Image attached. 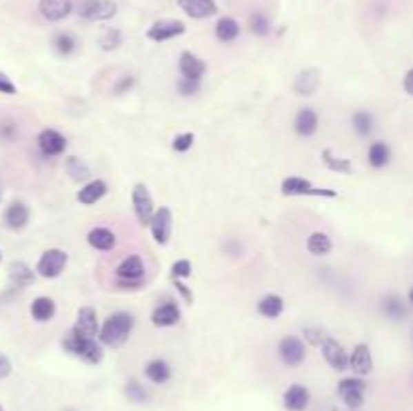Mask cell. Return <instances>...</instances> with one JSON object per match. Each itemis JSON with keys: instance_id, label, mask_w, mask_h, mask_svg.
<instances>
[{"instance_id": "40", "label": "cell", "mask_w": 413, "mask_h": 411, "mask_svg": "<svg viewBox=\"0 0 413 411\" xmlns=\"http://www.w3.org/2000/svg\"><path fill=\"white\" fill-rule=\"evenodd\" d=\"M303 334H305V341H309V345L312 347H323V343L331 337L323 327H305Z\"/></svg>"}, {"instance_id": "51", "label": "cell", "mask_w": 413, "mask_h": 411, "mask_svg": "<svg viewBox=\"0 0 413 411\" xmlns=\"http://www.w3.org/2000/svg\"><path fill=\"white\" fill-rule=\"evenodd\" d=\"M407 301H410V305L413 307V286H412V290H410V294H407Z\"/></svg>"}, {"instance_id": "12", "label": "cell", "mask_w": 413, "mask_h": 411, "mask_svg": "<svg viewBox=\"0 0 413 411\" xmlns=\"http://www.w3.org/2000/svg\"><path fill=\"white\" fill-rule=\"evenodd\" d=\"M37 141H39L43 155H47V157H57V155L65 154V150H67V139L57 129H43L39 133Z\"/></svg>"}, {"instance_id": "50", "label": "cell", "mask_w": 413, "mask_h": 411, "mask_svg": "<svg viewBox=\"0 0 413 411\" xmlns=\"http://www.w3.org/2000/svg\"><path fill=\"white\" fill-rule=\"evenodd\" d=\"M403 89H405V93L413 97V69H410L407 73H405V77H403Z\"/></svg>"}, {"instance_id": "17", "label": "cell", "mask_w": 413, "mask_h": 411, "mask_svg": "<svg viewBox=\"0 0 413 411\" xmlns=\"http://www.w3.org/2000/svg\"><path fill=\"white\" fill-rule=\"evenodd\" d=\"M321 87V71L319 69H305L301 71L294 83H292V91L301 97H312Z\"/></svg>"}, {"instance_id": "18", "label": "cell", "mask_w": 413, "mask_h": 411, "mask_svg": "<svg viewBox=\"0 0 413 411\" xmlns=\"http://www.w3.org/2000/svg\"><path fill=\"white\" fill-rule=\"evenodd\" d=\"M178 6L190 19L196 21L210 19L218 12V4L214 0H178Z\"/></svg>"}, {"instance_id": "49", "label": "cell", "mask_w": 413, "mask_h": 411, "mask_svg": "<svg viewBox=\"0 0 413 411\" xmlns=\"http://www.w3.org/2000/svg\"><path fill=\"white\" fill-rule=\"evenodd\" d=\"M131 85H133V79L131 77H123L117 85H115V93L117 95H121V93H125V91H130Z\"/></svg>"}, {"instance_id": "11", "label": "cell", "mask_w": 413, "mask_h": 411, "mask_svg": "<svg viewBox=\"0 0 413 411\" xmlns=\"http://www.w3.org/2000/svg\"><path fill=\"white\" fill-rule=\"evenodd\" d=\"M185 32V25L176 19H163V21H155L154 25L148 28V39L154 43H163L170 39H176Z\"/></svg>"}, {"instance_id": "2", "label": "cell", "mask_w": 413, "mask_h": 411, "mask_svg": "<svg viewBox=\"0 0 413 411\" xmlns=\"http://www.w3.org/2000/svg\"><path fill=\"white\" fill-rule=\"evenodd\" d=\"M63 349L71 355H75L81 361L89 363V365H99L103 361V347L101 343H97L91 337H83V334L69 331L67 337L63 339Z\"/></svg>"}, {"instance_id": "31", "label": "cell", "mask_w": 413, "mask_h": 411, "mask_svg": "<svg viewBox=\"0 0 413 411\" xmlns=\"http://www.w3.org/2000/svg\"><path fill=\"white\" fill-rule=\"evenodd\" d=\"M52 49L59 57H71L79 49L77 37L73 32H57L52 37Z\"/></svg>"}, {"instance_id": "28", "label": "cell", "mask_w": 413, "mask_h": 411, "mask_svg": "<svg viewBox=\"0 0 413 411\" xmlns=\"http://www.w3.org/2000/svg\"><path fill=\"white\" fill-rule=\"evenodd\" d=\"M381 310H383V314L387 317L389 321H403V319H407V305L403 303V299L401 297H397V294H389L383 299V303H381Z\"/></svg>"}, {"instance_id": "6", "label": "cell", "mask_w": 413, "mask_h": 411, "mask_svg": "<svg viewBox=\"0 0 413 411\" xmlns=\"http://www.w3.org/2000/svg\"><path fill=\"white\" fill-rule=\"evenodd\" d=\"M117 14V4L113 0H83L79 4V17L91 23L109 21Z\"/></svg>"}, {"instance_id": "5", "label": "cell", "mask_w": 413, "mask_h": 411, "mask_svg": "<svg viewBox=\"0 0 413 411\" xmlns=\"http://www.w3.org/2000/svg\"><path fill=\"white\" fill-rule=\"evenodd\" d=\"M365 391H367V383L361 377H345L339 381L336 385V393L343 399V403L349 410H359L365 403Z\"/></svg>"}, {"instance_id": "32", "label": "cell", "mask_w": 413, "mask_h": 411, "mask_svg": "<svg viewBox=\"0 0 413 411\" xmlns=\"http://www.w3.org/2000/svg\"><path fill=\"white\" fill-rule=\"evenodd\" d=\"M307 250L312 257H327L333 250V242L325 232H312L307 238Z\"/></svg>"}, {"instance_id": "9", "label": "cell", "mask_w": 413, "mask_h": 411, "mask_svg": "<svg viewBox=\"0 0 413 411\" xmlns=\"http://www.w3.org/2000/svg\"><path fill=\"white\" fill-rule=\"evenodd\" d=\"M279 357L286 367H299L307 359V347L299 337L288 334L279 343Z\"/></svg>"}, {"instance_id": "34", "label": "cell", "mask_w": 413, "mask_h": 411, "mask_svg": "<svg viewBox=\"0 0 413 411\" xmlns=\"http://www.w3.org/2000/svg\"><path fill=\"white\" fill-rule=\"evenodd\" d=\"M240 37V25L234 21L232 17H222L216 23V39L220 43H232Z\"/></svg>"}, {"instance_id": "53", "label": "cell", "mask_w": 413, "mask_h": 411, "mask_svg": "<svg viewBox=\"0 0 413 411\" xmlns=\"http://www.w3.org/2000/svg\"><path fill=\"white\" fill-rule=\"evenodd\" d=\"M0 260H2V254H0Z\"/></svg>"}, {"instance_id": "4", "label": "cell", "mask_w": 413, "mask_h": 411, "mask_svg": "<svg viewBox=\"0 0 413 411\" xmlns=\"http://www.w3.org/2000/svg\"><path fill=\"white\" fill-rule=\"evenodd\" d=\"M281 192L283 196H314V198H336L335 190L329 188H316L309 180L299 178V176H290L281 183Z\"/></svg>"}, {"instance_id": "3", "label": "cell", "mask_w": 413, "mask_h": 411, "mask_svg": "<svg viewBox=\"0 0 413 411\" xmlns=\"http://www.w3.org/2000/svg\"><path fill=\"white\" fill-rule=\"evenodd\" d=\"M115 277H117V284L121 288H139L141 281L145 277V264H143V258L133 254L121 260V264L117 266L115 270Z\"/></svg>"}, {"instance_id": "8", "label": "cell", "mask_w": 413, "mask_h": 411, "mask_svg": "<svg viewBox=\"0 0 413 411\" xmlns=\"http://www.w3.org/2000/svg\"><path fill=\"white\" fill-rule=\"evenodd\" d=\"M131 202H133V212L139 220V224L143 226H150L152 224V218L155 214L154 208V198L150 194V190L143 186V183H137L131 192Z\"/></svg>"}, {"instance_id": "42", "label": "cell", "mask_w": 413, "mask_h": 411, "mask_svg": "<svg viewBox=\"0 0 413 411\" xmlns=\"http://www.w3.org/2000/svg\"><path fill=\"white\" fill-rule=\"evenodd\" d=\"M194 139H196L194 133H180V135L174 137V141H172V150L178 152V154H185L188 150H192Z\"/></svg>"}, {"instance_id": "25", "label": "cell", "mask_w": 413, "mask_h": 411, "mask_svg": "<svg viewBox=\"0 0 413 411\" xmlns=\"http://www.w3.org/2000/svg\"><path fill=\"white\" fill-rule=\"evenodd\" d=\"M87 242H89V246H93L95 250L109 252V250L115 248L117 236H115V232L109 230V228H93V230L87 234Z\"/></svg>"}, {"instance_id": "47", "label": "cell", "mask_w": 413, "mask_h": 411, "mask_svg": "<svg viewBox=\"0 0 413 411\" xmlns=\"http://www.w3.org/2000/svg\"><path fill=\"white\" fill-rule=\"evenodd\" d=\"M174 286H176V290L181 294V299L188 303V305H192L194 303V292L185 286V284L181 283V281H178V279H174Z\"/></svg>"}, {"instance_id": "33", "label": "cell", "mask_w": 413, "mask_h": 411, "mask_svg": "<svg viewBox=\"0 0 413 411\" xmlns=\"http://www.w3.org/2000/svg\"><path fill=\"white\" fill-rule=\"evenodd\" d=\"M256 308H259V312L264 319H279L284 310L283 297H279V294H266V297L260 299Z\"/></svg>"}, {"instance_id": "24", "label": "cell", "mask_w": 413, "mask_h": 411, "mask_svg": "<svg viewBox=\"0 0 413 411\" xmlns=\"http://www.w3.org/2000/svg\"><path fill=\"white\" fill-rule=\"evenodd\" d=\"M107 194V181L105 180H91L87 181L81 190L77 192L79 204L93 206L97 204L101 198Z\"/></svg>"}, {"instance_id": "26", "label": "cell", "mask_w": 413, "mask_h": 411, "mask_svg": "<svg viewBox=\"0 0 413 411\" xmlns=\"http://www.w3.org/2000/svg\"><path fill=\"white\" fill-rule=\"evenodd\" d=\"M367 161L373 170H383L391 161V148L385 141H373L367 152Z\"/></svg>"}, {"instance_id": "16", "label": "cell", "mask_w": 413, "mask_h": 411, "mask_svg": "<svg viewBox=\"0 0 413 411\" xmlns=\"http://www.w3.org/2000/svg\"><path fill=\"white\" fill-rule=\"evenodd\" d=\"M349 369H353L357 377H365L373 371V355L367 343L355 345L353 353L349 355Z\"/></svg>"}, {"instance_id": "29", "label": "cell", "mask_w": 413, "mask_h": 411, "mask_svg": "<svg viewBox=\"0 0 413 411\" xmlns=\"http://www.w3.org/2000/svg\"><path fill=\"white\" fill-rule=\"evenodd\" d=\"M8 279L17 288H26L34 283L37 274H34V270H30V266H26L25 262H12L10 270H8Z\"/></svg>"}, {"instance_id": "23", "label": "cell", "mask_w": 413, "mask_h": 411, "mask_svg": "<svg viewBox=\"0 0 413 411\" xmlns=\"http://www.w3.org/2000/svg\"><path fill=\"white\" fill-rule=\"evenodd\" d=\"M30 220V212L25 202H12L4 212V224L12 230H23Z\"/></svg>"}, {"instance_id": "41", "label": "cell", "mask_w": 413, "mask_h": 411, "mask_svg": "<svg viewBox=\"0 0 413 411\" xmlns=\"http://www.w3.org/2000/svg\"><path fill=\"white\" fill-rule=\"evenodd\" d=\"M125 395H128V399L133 401V403H143V401H148V391H145V387L141 385V383H137V381H130L128 387H125Z\"/></svg>"}, {"instance_id": "10", "label": "cell", "mask_w": 413, "mask_h": 411, "mask_svg": "<svg viewBox=\"0 0 413 411\" xmlns=\"http://www.w3.org/2000/svg\"><path fill=\"white\" fill-rule=\"evenodd\" d=\"M152 236L157 244H168L172 238V230H174V214L168 206H161L159 210H155L154 218H152Z\"/></svg>"}, {"instance_id": "22", "label": "cell", "mask_w": 413, "mask_h": 411, "mask_svg": "<svg viewBox=\"0 0 413 411\" xmlns=\"http://www.w3.org/2000/svg\"><path fill=\"white\" fill-rule=\"evenodd\" d=\"M180 307H178L176 303L168 301V303H163V305L154 308V312H152V323H154L155 327H161V329H163V327H174V325L180 321Z\"/></svg>"}, {"instance_id": "1", "label": "cell", "mask_w": 413, "mask_h": 411, "mask_svg": "<svg viewBox=\"0 0 413 411\" xmlns=\"http://www.w3.org/2000/svg\"><path fill=\"white\" fill-rule=\"evenodd\" d=\"M133 314L125 312V310H119V312H113L103 325H101V331H99V339L101 343L111 347V349H119L121 345L128 343L131 331H133Z\"/></svg>"}, {"instance_id": "30", "label": "cell", "mask_w": 413, "mask_h": 411, "mask_svg": "<svg viewBox=\"0 0 413 411\" xmlns=\"http://www.w3.org/2000/svg\"><path fill=\"white\" fill-rule=\"evenodd\" d=\"M57 312L54 301L49 297H37L30 305V314L37 323H49Z\"/></svg>"}, {"instance_id": "13", "label": "cell", "mask_w": 413, "mask_h": 411, "mask_svg": "<svg viewBox=\"0 0 413 411\" xmlns=\"http://www.w3.org/2000/svg\"><path fill=\"white\" fill-rule=\"evenodd\" d=\"M321 351H323V357L329 363L331 369H335V371H345V369H349V355H347L345 347H343L339 341H335L333 337H329V339L323 343Z\"/></svg>"}, {"instance_id": "20", "label": "cell", "mask_w": 413, "mask_h": 411, "mask_svg": "<svg viewBox=\"0 0 413 411\" xmlns=\"http://www.w3.org/2000/svg\"><path fill=\"white\" fill-rule=\"evenodd\" d=\"M284 408L288 411H305L310 403V393L305 385H290L283 395Z\"/></svg>"}, {"instance_id": "54", "label": "cell", "mask_w": 413, "mask_h": 411, "mask_svg": "<svg viewBox=\"0 0 413 411\" xmlns=\"http://www.w3.org/2000/svg\"><path fill=\"white\" fill-rule=\"evenodd\" d=\"M69 411H73V410H69Z\"/></svg>"}, {"instance_id": "19", "label": "cell", "mask_w": 413, "mask_h": 411, "mask_svg": "<svg viewBox=\"0 0 413 411\" xmlns=\"http://www.w3.org/2000/svg\"><path fill=\"white\" fill-rule=\"evenodd\" d=\"M178 67H180L181 77L196 79V81H202V77L206 75L208 71L206 63H204L198 54H194V52L190 51L181 52Z\"/></svg>"}, {"instance_id": "52", "label": "cell", "mask_w": 413, "mask_h": 411, "mask_svg": "<svg viewBox=\"0 0 413 411\" xmlns=\"http://www.w3.org/2000/svg\"><path fill=\"white\" fill-rule=\"evenodd\" d=\"M0 411H4V408H2V405H0Z\"/></svg>"}, {"instance_id": "7", "label": "cell", "mask_w": 413, "mask_h": 411, "mask_svg": "<svg viewBox=\"0 0 413 411\" xmlns=\"http://www.w3.org/2000/svg\"><path fill=\"white\" fill-rule=\"evenodd\" d=\"M67 260H69L67 252L61 250V248L45 250L43 257L39 258V262H37V274L43 277V279H57V277L63 274Z\"/></svg>"}, {"instance_id": "44", "label": "cell", "mask_w": 413, "mask_h": 411, "mask_svg": "<svg viewBox=\"0 0 413 411\" xmlns=\"http://www.w3.org/2000/svg\"><path fill=\"white\" fill-rule=\"evenodd\" d=\"M202 87V81H196V79H185L181 77L178 81V91H180L183 97H190V95H196Z\"/></svg>"}, {"instance_id": "45", "label": "cell", "mask_w": 413, "mask_h": 411, "mask_svg": "<svg viewBox=\"0 0 413 411\" xmlns=\"http://www.w3.org/2000/svg\"><path fill=\"white\" fill-rule=\"evenodd\" d=\"M17 135H19L17 123H12V121L0 123V139H2V141H12V139H17Z\"/></svg>"}, {"instance_id": "36", "label": "cell", "mask_w": 413, "mask_h": 411, "mask_svg": "<svg viewBox=\"0 0 413 411\" xmlns=\"http://www.w3.org/2000/svg\"><path fill=\"white\" fill-rule=\"evenodd\" d=\"M351 121H353V129H355L357 135H361V137H369V135L373 133V129H375V119H373V115H371L369 111H363V109L353 113Z\"/></svg>"}, {"instance_id": "15", "label": "cell", "mask_w": 413, "mask_h": 411, "mask_svg": "<svg viewBox=\"0 0 413 411\" xmlns=\"http://www.w3.org/2000/svg\"><path fill=\"white\" fill-rule=\"evenodd\" d=\"M71 10H73V0H41L39 2V12L49 23H59L67 19Z\"/></svg>"}, {"instance_id": "35", "label": "cell", "mask_w": 413, "mask_h": 411, "mask_svg": "<svg viewBox=\"0 0 413 411\" xmlns=\"http://www.w3.org/2000/svg\"><path fill=\"white\" fill-rule=\"evenodd\" d=\"M321 159H323V163H325L331 172L343 174V176H349V174L353 172V161L347 159V157H339V155L333 154L331 150H323Z\"/></svg>"}, {"instance_id": "14", "label": "cell", "mask_w": 413, "mask_h": 411, "mask_svg": "<svg viewBox=\"0 0 413 411\" xmlns=\"http://www.w3.org/2000/svg\"><path fill=\"white\" fill-rule=\"evenodd\" d=\"M73 333L83 334V337H91L95 339V334H99L101 327H99V319H97V310L93 307L79 308L77 321L71 329Z\"/></svg>"}, {"instance_id": "46", "label": "cell", "mask_w": 413, "mask_h": 411, "mask_svg": "<svg viewBox=\"0 0 413 411\" xmlns=\"http://www.w3.org/2000/svg\"><path fill=\"white\" fill-rule=\"evenodd\" d=\"M0 93L2 95H17V85L4 73H0Z\"/></svg>"}, {"instance_id": "39", "label": "cell", "mask_w": 413, "mask_h": 411, "mask_svg": "<svg viewBox=\"0 0 413 411\" xmlns=\"http://www.w3.org/2000/svg\"><path fill=\"white\" fill-rule=\"evenodd\" d=\"M248 25H250V30H252L256 37H268V34H270V21H268L262 12L250 14Z\"/></svg>"}, {"instance_id": "38", "label": "cell", "mask_w": 413, "mask_h": 411, "mask_svg": "<svg viewBox=\"0 0 413 411\" xmlns=\"http://www.w3.org/2000/svg\"><path fill=\"white\" fill-rule=\"evenodd\" d=\"M121 43H123V37H121L119 28H107L103 37H101V49L103 51H115V49H119Z\"/></svg>"}, {"instance_id": "43", "label": "cell", "mask_w": 413, "mask_h": 411, "mask_svg": "<svg viewBox=\"0 0 413 411\" xmlns=\"http://www.w3.org/2000/svg\"><path fill=\"white\" fill-rule=\"evenodd\" d=\"M172 277L178 279V281H183V279H190L192 277V262L181 258V260H176L172 264Z\"/></svg>"}, {"instance_id": "48", "label": "cell", "mask_w": 413, "mask_h": 411, "mask_svg": "<svg viewBox=\"0 0 413 411\" xmlns=\"http://www.w3.org/2000/svg\"><path fill=\"white\" fill-rule=\"evenodd\" d=\"M10 373H12V363L6 355L0 353V379H6Z\"/></svg>"}, {"instance_id": "27", "label": "cell", "mask_w": 413, "mask_h": 411, "mask_svg": "<svg viewBox=\"0 0 413 411\" xmlns=\"http://www.w3.org/2000/svg\"><path fill=\"white\" fill-rule=\"evenodd\" d=\"M145 377L152 381V383H157V385H163L172 379V367L170 363L163 359H152L148 365H145Z\"/></svg>"}, {"instance_id": "37", "label": "cell", "mask_w": 413, "mask_h": 411, "mask_svg": "<svg viewBox=\"0 0 413 411\" xmlns=\"http://www.w3.org/2000/svg\"><path fill=\"white\" fill-rule=\"evenodd\" d=\"M65 168H67V174L71 176V180L75 181H85L89 176H91V170H89V166L81 159V157H69L67 159V163H65Z\"/></svg>"}, {"instance_id": "21", "label": "cell", "mask_w": 413, "mask_h": 411, "mask_svg": "<svg viewBox=\"0 0 413 411\" xmlns=\"http://www.w3.org/2000/svg\"><path fill=\"white\" fill-rule=\"evenodd\" d=\"M319 129V113L310 107H303L294 117V131L301 137H312Z\"/></svg>"}]
</instances>
